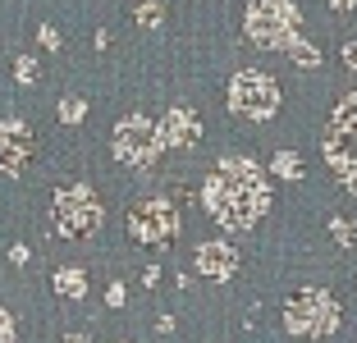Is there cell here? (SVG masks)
<instances>
[{
    "label": "cell",
    "mask_w": 357,
    "mask_h": 343,
    "mask_svg": "<svg viewBox=\"0 0 357 343\" xmlns=\"http://www.w3.org/2000/svg\"><path fill=\"white\" fill-rule=\"evenodd\" d=\"M137 23H142V28H160V23H165V5H160V0H142V5H137Z\"/></svg>",
    "instance_id": "cell-13"
},
{
    "label": "cell",
    "mask_w": 357,
    "mask_h": 343,
    "mask_svg": "<svg viewBox=\"0 0 357 343\" xmlns=\"http://www.w3.org/2000/svg\"><path fill=\"white\" fill-rule=\"evenodd\" d=\"M202 206L225 229H252L271 211V178L252 156H225L202 188Z\"/></svg>",
    "instance_id": "cell-1"
},
{
    "label": "cell",
    "mask_w": 357,
    "mask_h": 343,
    "mask_svg": "<svg viewBox=\"0 0 357 343\" xmlns=\"http://www.w3.org/2000/svg\"><path fill=\"white\" fill-rule=\"evenodd\" d=\"M105 302H110V307H124V284H110V289H105Z\"/></svg>",
    "instance_id": "cell-20"
},
{
    "label": "cell",
    "mask_w": 357,
    "mask_h": 343,
    "mask_svg": "<svg viewBox=\"0 0 357 343\" xmlns=\"http://www.w3.org/2000/svg\"><path fill=\"white\" fill-rule=\"evenodd\" d=\"M335 325H339V307L326 289H303L284 307V330L298 334V339H326Z\"/></svg>",
    "instance_id": "cell-4"
},
{
    "label": "cell",
    "mask_w": 357,
    "mask_h": 343,
    "mask_svg": "<svg viewBox=\"0 0 357 343\" xmlns=\"http://www.w3.org/2000/svg\"><path fill=\"white\" fill-rule=\"evenodd\" d=\"M275 174L280 178H303V160L294 151H275Z\"/></svg>",
    "instance_id": "cell-14"
},
{
    "label": "cell",
    "mask_w": 357,
    "mask_h": 343,
    "mask_svg": "<svg viewBox=\"0 0 357 343\" xmlns=\"http://www.w3.org/2000/svg\"><path fill=\"white\" fill-rule=\"evenodd\" d=\"M330 5H335V10H353V0H330Z\"/></svg>",
    "instance_id": "cell-23"
},
{
    "label": "cell",
    "mask_w": 357,
    "mask_h": 343,
    "mask_svg": "<svg viewBox=\"0 0 357 343\" xmlns=\"http://www.w3.org/2000/svg\"><path fill=\"white\" fill-rule=\"evenodd\" d=\"M326 160L339 178L348 183V192H357V92H348L344 101L330 110L326 124Z\"/></svg>",
    "instance_id": "cell-3"
},
{
    "label": "cell",
    "mask_w": 357,
    "mask_h": 343,
    "mask_svg": "<svg viewBox=\"0 0 357 343\" xmlns=\"http://www.w3.org/2000/svg\"><path fill=\"white\" fill-rule=\"evenodd\" d=\"M83 114H87V101H83V96H64V101H60V119H64V124H78Z\"/></svg>",
    "instance_id": "cell-16"
},
{
    "label": "cell",
    "mask_w": 357,
    "mask_h": 343,
    "mask_svg": "<svg viewBox=\"0 0 357 343\" xmlns=\"http://www.w3.org/2000/svg\"><path fill=\"white\" fill-rule=\"evenodd\" d=\"M55 293H64V298H83V293H87V280H83V270H74V266H64V270L55 275Z\"/></svg>",
    "instance_id": "cell-12"
},
{
    "label": "cell",
    "mask_w": 357,
    "mask_h": 343,
    "mask_svg": "<svg viewBox=\"0 0 357 343\" xmlns=\"http://www.w3.org/2000/svg\"><path fill=\"white\" fill-rule=\"evenodd\" d=\"M64 343H83V339H78V334H69V339H64Z\"/></svg>",
    "instance_id": "cell-24"
},
{
    "label": "cell",
    "mask_w": 357,
    "mask_h": 343,
    "mask_svg": "<svg viewBox=\"0 0 357 343\" xmlns=\"http://www.w3.org/2000/svg\"><path fill=\"white\" fill-rule=\"evenodd\" d=\"M101 201H96V192L87 183H74V188H64L60 197H55L51 206V220L55 229H60L64 238H87V234H96L101 229Z\"/></svg>",
    "instance_id": "cell-6"
},
{
    "label": "cell",
    "mask_w": 357,
    "mask_h": 343,
    "mask_svg": "<svg viewBox=\"0 0 357 343\" xmlns=\"http://www.w3.org/2000/svg\"><path fill=\"white\" fill-rule=\"evenodd\" d=\"M344 64L357 73V42H348V46H344Z\"/></svg>",
    "instance_id": "cell-22"
},
{
    "label": "cell",
    "mask_w": 357,
    "mask_h": 343,
    "mask_svg": "<svg viewBox=\"0 0 357 343\" xmlns=\"http://www.w3.org/2000/svg\"><path fill=\"white\" fill-rule=\"evenodd\" d=\"M37 37H42V46H51V51H60V32H55V28H42Z\"/></svg>",
    "instance_id": "cell-21"
},
{
    "label": "cell",
    "mask_w": 357,
    "mask_h": 343,
    "mask_svg": "<svg viewBox=\"0 0 357 343\" xmlns=\"http://www.w3.org/2000/svg\"><path fill=\"white\" fill-rule=\"evenodd\" d=\"M330 229H335V243H344V247H353V238H357V224H353V220L335 215V220H330Z\"/></svg>",
    "instance_id": "cell-17"
},
{
    "label": "cell",
    "mask_w": 357,
    "mask_h": 343,
    "mask_svg": "<svg viewBox=\"0 0 357 343\" xmlns=\"http://www.w3.org/2000/svg\"><path fill=\"white\" fill-rule=\"evenodd\" d=\"M156 133H160V146H178V151H183V146L202 142V119L188 110V105H174V110L156 124Z\"/></svg>",
    "instance_id": "cell-10"
},
{
    "label": "cell",
    "mask_w": 357,
    "mask_h": 343,
    "mask_svg": "<svg viewBox=\"0 0 357 343\" xmlns=\"http://www.w3.org/2000/svg\"><path fill=\"white\" fill-rule=\"evenodd\" d=\"M128 234L137 243H151V247H165L178 238V206L169 197H142L128 211Z\"/></svg>",
    "instance_id": "cell-7"
},
{
    "label": "cell",
    "mask_w": 357,
    "mask_h": 343,
    "mask_svg": "<svg viewBox=\"0 0 357 343\" xmlns=\"http://www.w3.org/2000/svg\"><path fill=\"white\" fill-rule=\"evenodd\" d=\"M0 343H14V316L0 307Z\"/></svg>",
    "instance_id": "cell-19"
},
{
    "label": "cell",
    "mask_w": 357,
    "mask_h": 343,
    "mask_svg": "<svg viewBox=\"0 0 357 343\" xmlns=\"http://www.w3.org/2000/svg\"><path fill=\"white\" fill-rule=\"evenodd\" d=\"M197 270L206 275V280H229V275L238 270V257H234L229 243H202L197 247Z\"/></svg>",
    "instance_id": "cell-11"
},
{
    "label": "cell",
    "mask_w": 357,
    "mask_h": 343,
    "mask_svg": "<svg viewBox=\"0 0 357 343\" xmlns=\"http://www.w3.org/2000/svg\"><path fill=\"white\" fill-rule=\"evenodd\" d=\"M32 156V133L23 119H0V169L5 174H19Z\"/></svg>",
    "instance_id": "cell-9"
},
{
    "label": "cell",
    "mask_w": 357,
    "mask_h": 343,
    "mask_svg": "<svg viewBox=\"0 0 357 343\" xmlns=\"http://www.w3.org/2000/svg\"><path fill=\"white\" fill-rule=\"evenodd\" d=\"M160 133L151 119H142V114H128V119H119L115 124V156L124 160V165L133 169H151L160 160Z\"/></svg>",
    "instance_id": "cell-8"
},
{
    "label": "cell",
    "mask_w": 357,
    "mask_h": 343,
    "mask_svg": "<svg viewBox=\"0 0 357 343\" xmlns=\"http://www.w3.org/2000/svg\"><path fill=\"white\" fill-rule=\"evenodd\" d=\"M289 55H294V64H298V69H321V51H316V46H307V42L289 46Z\"/></svg>",
    "instance_id": "cell-15"
},
{
    "label": "cell",
    "mask_w": 357,
    "mask_h": 343,
    "mask_svg": "<svg viewBox=\"0 0 357 343\" xmlns=\"http://www.w3.org/2000/svg\"><path fill=\"white\" fill-rule=\"evenodd\" d=\"M14 73H19V83H32V78H37V60H32V55H19V60H14Z\"/></svg>",
    "instance_id": "cell-18"
},
{
    "label": "cell",
    "mask_w": 357,
    "mask_h": 343,
    "mask_svg": "<svg viewBox=\"0 0 357 343\" xmlns=\"http://www.w3.org/2000/svg\"><path fill=\"white\" fill-rule=\"evenodd\" d=\"M298 28H303V19H298L294 0H252L248 14H243V32L261 51H289V46H298Z\"/></svg>",
    "instance_id": "cell-2"
},
{
    "label": "cell",
    "mask_w": 357,
    "mask_h": 343,
    "mask_svg": "<svg viewBox=\"0 0 357 343\" xmlns=\"http://www.w3.org/2000/svg\"><path fill=\"white\" fill-rule=\"evenodd\" d=\"M280 83L261 69H238L229 78V110L243 114V119H271L280 110Z\"/></svg>",
    "instance_id": "cell-5"
}]
</instances>
